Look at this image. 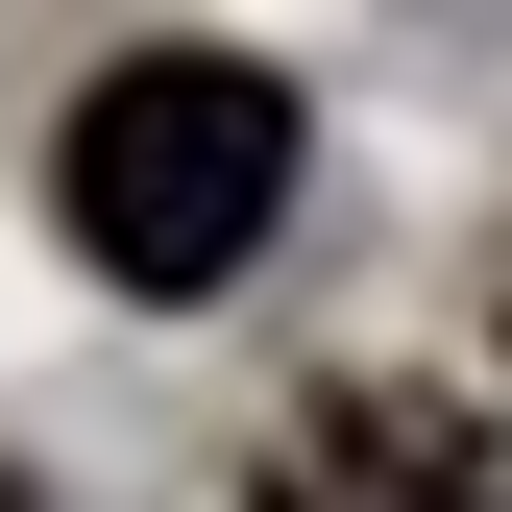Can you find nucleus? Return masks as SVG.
Listing matches in <instances>:
<instances>
[{"label": "nucleus", "mask_w": 512, "mask_h": 512, "mask_svg": "<svg viewBox=\"0 0 512 512\" xmlns=\"http://www.w3.org/2000/svg\"><path fill=\"white\" fill-rule=\"evenodd\" d=\"M49 196H74V244L122 293H220L293 220V74L269 49H122L74 98V147H49Z\"/></svg>", "instance_id": "f257e3e1"}, {"label": "nucleus", "mask_w": 512, "mask_h": 512, "mask_svg": "<svg viewBox=\"0 0 512 512\" xmlns=\"http://www.w3.org/2000/svg\"><path fill=\"white\" fill-rule=\"evenodd\" d=\"M244 512H512V488H488V415L464 391H317Z\"/></svg>", "instance_id": "f03ea898"}]
</instances>
